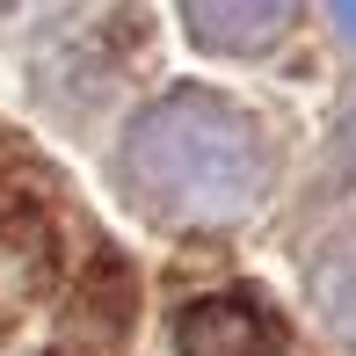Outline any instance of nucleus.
<instances>
[{
    "label": "nucleus",
    "mask_w": 356,
    "mask_h": 356,
    "mask_svg": "<svg viewBox=\"0 0 356 356\" xmlns=\"http://www.w3.org/2000/svg\"><path fill=\"white\" fill-rule=\"evenodd\" d=\"M117 182L160 225H233L269 189V145L211 88H175L124 131Z\"/></svg>",
    "instance_id": "obj_1"
},
{
    "label": "nucleus",
    "mask_w": 356,
    "mask_h": 356,
    "mask_svg": "<svg viewBox=\"0 0 356 356\" xmlns=\"http://www.w3.org/2000/svg\"><path fill=\"white\" fill-rule=\"evenodd\" d=\"M175 356H284V342L248 291H218L175 320Z\"/></svg>",
    "instance_id": "obj_2"
},
{
    "label": "nucleus",
    "mask_w": 356,
    "mask_h": 356,
    "mask_svg": "<svg viewBox=\"0 0 356 356\" xmlns=\"http://www.w3.org/2000/svg\"><path fill=\"white\" fill-rule=\"evenodd\" d=\"M182 8V29L218 58H262L269 44L291 29L298 0H175Z\"/></svg>",
    "instance_id": "obj_3"
},
{
    "label": "nucleus",
    "mask_w": 356,
    "mask_h": 356,
    "mask_svg": "<svg viewBox=\"0 0 356 356\" xmlns=\"http://www.w3.org/2000/svg\"><path fill=\"white\" fill-rule=\"evenodd\" d=\"M124 327H131V291H124V277L102 262L88 284L73 291V313H66V349H73V356H117Z\"/></svg>",
    "instance_id": "obj_4"
},
{
    "label": "nucleus",
    "mask_w": 356,
    "mask_h": 356,
    "mask_svg": "<svg viewBox=\"0 0 356 356\" xmlns=\"http://www.w3.org/2000/svg\"><path fill=\"white\" fill-rule=\"evenodd\" d=\"M313 298H320V313H327V327L356 349V233L334 240L313 262Z\"/></svg>",
    "instance_id": "obj_5"
},
{
    "label": "nucleus",
    "mask_w": 356,
    "mask_h": 356,
    "mask_svg": "<svg viewBox=\"0 0 356 356\" xmlns=\"http://www.w3.org/2000/svg\"><path fill=\"white\" fill-rule=\"evenodd\" d=\"M334 22H342V37L356 44V0H334Z\"/></svg>",
    "instance_id": "obj_6"
},
{
    "label": "nucleus",
    "mask_w": 356,
    "mask_h": 356,
    "mask_svg": "<svg viewBox=\"0 0 356 356\" xmlns=\"http://www.w3.org/2000/svg\"><path fill=\"white\" fill-rule=\"evenodd\" d=\"M342 160H356V102H349V117H342Z\"/></svg>",
    "instance_id": "obj_7"
}]
</instances>
